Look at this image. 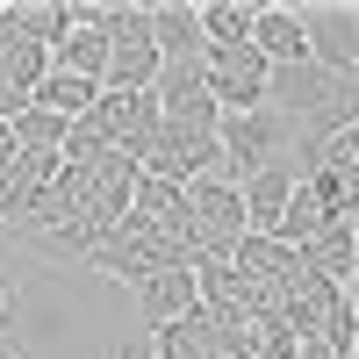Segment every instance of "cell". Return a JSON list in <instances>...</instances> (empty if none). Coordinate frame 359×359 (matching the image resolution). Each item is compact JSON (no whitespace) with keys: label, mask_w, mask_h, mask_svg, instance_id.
Listing matches in <instances>:
<instances>
[{"label":"cell","mask_w":359,"mask_h":359,"mask_svg":"<svg viewBox=\"0 0 359 359\" xmlns=\"http://www.w3.org/2000/svg\"><path fill=\"white\" fill-rule=\"evenodd\" d=\"M187 208H194L201 259H230L237 245H245L252 216H245V187H237L230 172H208V180H194V187H187ZM201 259H194V266H201Z\"/></svg>","instance_id":"obj_2"},{"label":"cell","mask_w":359,"mask_h":359,"mask_svg":"<svg viewBox=\"0 0 359 359\" xmlns=\"http://www.w3.org/2000/svg\"><path fill=\"white\" fill-rule=\"evenodd\" d=\"M252 50L266 57V65H309V22H302V8L266 0L259 22H252Z\"/></svg>","instance_id":"obj_9"},{"label":"cell","mask_w":359,"mask_h":359,"mask_svg":"<svg viewBox=\"0 0 359 359\" xmlns=\"http://www.w3.org/2000/svg\"><path fill=\"white\" fill-rule=\"evenodd\" d=\"M352 359H359V345H352Z\"/></svg>","instance_id":"obj_19"},{"label":"cell","mask_w":359,"mask_h":359,"mask_svg":"<svg viewBox=\"0 0 359 359\" xmlns=\"http://www.w3.org/2000/svg\"><path fill=\"white\" fill-rule=\"evenodd\" d=\"M266 86H273V65H266L252 43L208 50V94H216L223 115H252V108H266Z\"/></svg>","instance_id":"obj_4"},{"label":"cell","mask_w":359,"mask_h":359,"mask_svg":"<svg viewBox=\"0 0 359 359\" xmlns=\"http://www.w3.org/2000/svg\"><path fill=\"white\" fill-rule=\"evenodd\" d=\"M345 302H352V316H359V273H352V280H345Z\"/></svg>","instance_id":"obj_17"},{"label":"cell","mask_w":359,"mask_h":359,"mask_svg":"<svg viewBox=\"0 0 359 359\" xmlns=\"http://www.w3.org/2000/svg\"><path fill=\"white\" fill-rule=\"evenodd\" d=\"M294 194H302V172H294V158H280V165L252 172V180H245V216H252V230H259V237H273Z\"/></svg>","instance_id":"obj_10"},{"label":"cell","mask_w":359,"mask_h":359,"mask_svg":"<svg viewBox=\"0 0 359 359\" xmlns=\"http://www.w3.org/2000/svg\"><path fill=\"white\" fill-rule=\"evenodd\" d=\"M8 294H15V287H8V280H0V309H8Z\"/></svg>","instance_id":"obj_18"},{"label":"cell","mask_w":359,"mask_h":359,"mask_svg":"<svg viewBox=\"0 0 359 359\" xmlns=\"http://www.w3.org/2000/svg\"><path fill=\"white\" fill-rule=\"evenodd\" d=\"M151 94H158V115H165L172 130H201V137H216L223 108H216V94H208V65H165Z\"/></svg>","instance_id":"obj_5"},{"label":"cell","mask_w":359,"mask_h":359,"mask_svg":"<svg viewBox=\"0 0 359 359\" xmlns=\"http://www.w3.org/2000/svg\"><path fill=\"white\" fill-rule=\"evenodd\" d=\"M137 309H144V331H158V323H187L201 309L194 266H165V273H151V280L137 287Z\"/></svg>","instance_id":"obj_8"},{"label":"cell","mask_w":359,"mask_h":359,"mask_svg":"<svg viewBox=\"0 0 359 359\" xmlns=\"http://www.w3.org/2000/svg\"><path fill=\"white\" fill-rule=\"evenodd\" d=\"M94 101H101V86L94 79H79V72H43V86H36V108H50V115H65V123H86L94 115Z\"/></svg>","instance_id":"obj_15"},{"label":"cell","mask_w":359,"mask_h":359,"mask_svg":"<svg viewBox=\"0 0 359 359\" xmlns=\"http://www.w3.org/2000/svg\"><path fill=\"white\" fill-rule=\"evenodd\" d=\"M50 65H57V72H79V79H94V86H108V65H115V43L101 36V29H86V22H79L72 36H65V43L50 50Z\"/></svg>","instance_id":"obj_13"},{"label":"cell","mask_w":359,"mask_h":359,"mask_svg":"<svg viewBox=\"0 0 359 359\" xmlns=\"http://www.w3.org/2000/svg\"><path fill=\"white\" fill-rule=\"evenodd\" d=\"M151 43H158L165 65H208L201 8H187V0H151Z\"/></svg>","instance_id":"obj_7"},{"label":"cell","mask_w":359,"mask_h":359,"mask_svg":"<svg viewBox=\"0 0 359 359\" xmlns=\"http://www.w3.org/2000/svg\"><path fill=\"white\" fill-rule=\"evenodd\" d=\"M137 165L151 172V180H172V187H194V180L208 172H223V144L216 137H201V130H172L158 123V137L137 151Z\"/></svg>","instance_id":"obj_3"},{"label":"cell","mask_w":359,"mask_h":359,"mask_svg":"<svg viewBox=\"0 0 359 359\" xmlns=\"http://www.w3.org/2000/svg\"><path fill=\"white\" fill-rule=\"evenodd\" d=\"M65 115H50V108H36L29 101L22 115H15V151H65Z\"/></svg>","instance_id":"obj_16"},{"label":"cell","mask_w":359,"mask_h":359,"mask_svg":"<svg viewBox=\"0 0 359 359\" xmlns=\"http://www.w3.org/2000/svg\"><path fill=\"white\" fill-rule=\"evenodd\" d=\"M302 273H316V280L345 287V280L359 273V223H331V230L316 237V245H302Z\"/></svg>","instance_id":"obj_11"},{"label":"cell","mask_w":359,"mask_h":359,"mask_svg":"<svg viewBox=\"0 0 359 359\" xmlns=\"http://www.w3.org/2000/svg\"><path fill=\"white\" fill-rule=\"evenodd\" d=\"M216 144H223V172L245 187L252 172H266V165H280V158H294V123L280 108H252V115H223L216 123Z\"/></svg>","instance_id":"obj_1"},{"label":"cell","mask_w":359,"mask_h":359,"mask_svg":"<svg viewBox=\"0 0 359 359\" xmlns=\"http://www.w3.org/2000/svg\"><path fill=\"white\" fill-rule=\"evenodd\" d=\"M259 8H266V0H201V36H208V50H237V43H252Z\"/></svg>","instance_id":"obj_14"},{"label":"cell","mask_w":359,"mask_h":359,"mask_svg":"<svg viewBox=\"0 0 359 359\" xmlns=\"http://www.w3.org/2000/svg\"><path fill=\"white\" fill-rule=\"evenodd\" d=\"M309 22V57L338 79H359V8H302Z\"/></svg>","instance_id":"obj_6"},{"label":"cell","mask_w":359,"mask_h":359,"mask_svg":"<svg viewBox=\"0 0 359 359\" xmlns=\"http://www.w3.org/2000/svg\"><path fill=\"white\" fill-rule=\"evenodd\" d=\"M15 36H29V43H43V50H57L79 29V0H15Z\"/></svg>","instance_id":"obj_12"}]
</instances>
